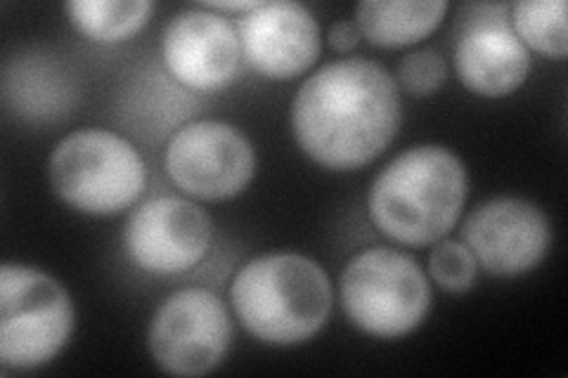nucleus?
Instances as JSON below:
<instances>
[{"label":"nucleus","instance_id":"obj_1","mask_svg":"<svg viewBox=\"0 0 568 378\" xmlns=\"http://www.w3.org/2000/svg\"><path fill=\"white\" fill-rule=\"evenodd\" d=\"M400 129V95L372 60H339L317 69L292 102L296 145L329 171L372 164Z\"/></svg>","mask_w":568,"mask_h":378},{"label":"nucleus","instance_id":"obj_2","mask_svg":"<svg viewBox=\"0 0 568 378\" xmlns=\"http://www.w3.org/2000/svg\"><path fill=\"white\" fill-rule=\"evenodd\" d=\"M467 202V168L448 147L403 152L375 177L367 194L369 221L384 237L405 246L440 242L457 225Z\"/></svg>","mask_w":568,"mask_h":378},{"label":"nucleus","instance_id":"obj_3","mask_svg":"<svg viewBox=\"0 0 568 378\" xmlns=\"http://www.w3.org/2000/svg\"><path fill=\"white\" fill-rule=\"evenodd\" d=\"M242 327L268 346H298L332 315V284L315 260L301 254H268L248 260L230 286Z\"/></svg>","mask_w":568,"mask_h":378},{"label":"nucleus","instance_id":"obj_4","mask_svg":"<svg viewBox=\"0 0 568 378\" xmlns=\"http://www.w3.org/2000/svg\"><path fill=\"white\" fill-rule=\"evenodd\" d=\"M50 185L60 200L85 215H114L131 208L148 183L140 152L104 129H81L52 150Z\"/></svg>","mask_w":568,"mask_h":378},{"label":"nucleus","instance_id":"obj_5","mask_svg":"<svg viewBox=\"0 0 568 378\" xmlns=\"http://www.w3.org/2000/svg\"><path fill=\"white\" fill-rule=\"evenodd\" d=\"M77 310L64 286L43 269L0 267V365L31 371L55 359L74 334Z\"/></svg>","mask_w":568,"mask_h":378},{"label":"nucleus","instance_id":"obj_6","mask_svg":"<svg viewBox=\"0 0 568 378\" xmlns=\"http://www.w3.org/2000/svg\"><path fill=\"white\" fill-rule=\"evenodd\" d=\"M342 308L367 336L403 338L432 310V286L422 267L394 248H367L353 256L339 282Z\"/></svg>","mask_w":568,"mask_h":378},{"label":"nucleus","instance_id":"obj_7","mask_svg":"<svg viewBox=\"0 0 568 378\" xmlns=\"http://www.w3.org/2000/svg\"><path fill=\"white\" fill-rule=\"evenodd\" d=\"M233 321L209 289H181L159 305L148 331L154 365L171 376H206L230 348Z\"/></svg>","mask_w":568,"mask_h":378},{"label":"nucleus","instance_id":"obj_8","mask_svg":"<svg viewBox=\"0 0 568 378\" xmlns=\"http://www.w3.org/2000/svg\"><path fill=\"white\" fill-rule=\"evenodd\" d=\"M171 183L202 202L242 194L256 173L252 140L225 121H194L178 131L164 156Z\"/></svg>","mask_w":568,"mask_h":378},{"label":"nucleus","instance_id":"obj_9","mask_svg":"<svg viewBox=\"0 0 568 378\" xmlns=\"http://www.w3.org/2000/svg\"><path fill=\"white\" fill-rule=\"evenodd\" d=\"M209 215L181 196H156L138 206L123 227L126 256L150 275H183L211 248Z\"/></svg>","mask_w":568,"mask_h":378},{"label":"nucleus","instance_id":"obj_10","mask_svg":"<svg viewBox=\"0 0 568 378\" xmlns=\"http://www.w3.org/2000/svg\"><path fill=\"white\" fill-rule=\"evenodd\" d=\"M462 239L488 275L519 277L545 260L552 227L536 204L517 196H497L467 215Z\"/></svg>","mask_w":568,"mask_h":378},{"label":"nucleus","instance_id":"obj_11","mask_svg":"<svg viewBox=\"0 0 568 378\" xmlns=\"http://www.w3.org/2000/svg\"><path fill=\"white\" fill-rule=\"evenodd\" d=\"M162 58L178 83L200 93L233 83L244 60L237 27L206 8L173 17L162 35Z\"/></svg>","mask_w":568,"mask_h":378},{"label":"nucleus","instance_id":"obj_12","mask_svg":"<svg viewBox=\"0 0 568 378\" xmlns=\"http://www.w3.org/2000/svg\"><path fill=\"white\" fill-rule=\"evenodd\" d=\"M242 58L261 76L292 81L320 55V27L308 8L275 0L258 3L237 22Z\"/></svg>","mask_w":568,"mask_h":378},{"label":"nucleus","instance_id":"obj_13","mask_svg":"<svg viewBox=\"0 0 568 378\" xmlns=\"http://www.w3.org/2000/svg\"><path fill=\"white\" fill-rule=\"evenodd\" d=\"M455 69L474 95L507 98L528 79L530 55L507 22L484 20L459 35Z\"/></svg>","mask_w":568,"mask_h":378},{"label":"nucleus","instance_id":"obj_14","mask_svg":"<svg viewBox=\"0 0 568 378\" xmlns=\"http://www.w3.org/2000/svg\"><path fill=\"white\" fill-rule=\"evenodd\" d=\"M446 12V0H365L355 6V24L372 45L403 48L426 39Z\"/></svg>","mask_w":568,"mask_h":378},{"label":"nucleus","instance_id":"obj_15","mask_svg":"<svg viewBox=\"0 0 568 378\" xmlns=\"http://www.w3.org/2000/svg\"><path fill=\"white\" fill-rule=\"evenodd\" d=\"M3 88L6 104L31 121L64 116L74 98V90L62 71L41 58H24L8 67Z\"/></svg>","mask_w":568,"mask_h":378},{"label":"nucleus","instance_id":"obj_16","mask_svg":"<svg viewBox=\"0 0 568 378\" xmlns=\"http://www.w3.org/2000/svg\"><path fill=\"white\" fill-rule=\"evenodd\" d=\"M64 10L91 41L119 43L148 24L154 6L150 0H71Z\"/></svg>","mask_w":568,"mask_h":378},{"label":"nucleus","instance_id":"obj_17","mask_svg":"<svg viewBox=\"0 0 568 378\" xmlns=\"http://www.w3.org/2000/svg\"><path fill=\"white\" fill-rule=\"evenodd\" d=\"M511 31L526 48L547 58H566L568 31L564 0H521L511 8Z\"/></svg>","mask_w":568,"mask_h":378},{"label":"nucleus","instance_id":"obj_18","mask_svg":"<svg viewBox=\"0 0 568 378\" xmlns=\"http://www.w3.org/2000/svg\"><path fill=\"white\" fill-rule=\"evenodd\" d=\"M478 265L471 251L457 242H440L429 254V275L448 294H465L476 282Z\"/></svg>","mask_w":568,"mask_h":378},{"label":"nucleus","instance_id":"obj_19","mask_svg":"<svg viewBox=\"0 0 568 378\" xmlns=\"http://www.w3.org/2000/svg\"><path fill=\"white\" fill-rule=\"evenodd\" d=\"M398 79L410 95L426 98L448 79V64L436 50H417L405 55L398 67Z\"/></svg>","mask_w":568,"mask_h":378},{"label":"nucleus","instance_id":"obj_20","mask_svg":"<svg viewBox=\"0 0 568 378\" xmlns=\"http://www.w3.org/2000/svg\"><path fill=\"white\" fill-rule=\"evenodd\" d=\"M327 39L336 52H353L361 43V29H358V24L348 22V20L336 22V24H332Z\"/></svg>","mask_w":568,"mask_h":378},{"label":"nucleus","instance_id":"obj_21","mask_svg":"<svg viewBox=\"0 0 568 378\" xmlns=\"http://www.w3.org/2000/svg\"><path fill=\"white\" fill-rule=\"evenodd\" d=\"M258 3L254 0H240V3H206V10H223V12H248L254 10Z\"/></svg>","mask_w":568,"mask_h":378}]
</instances>
